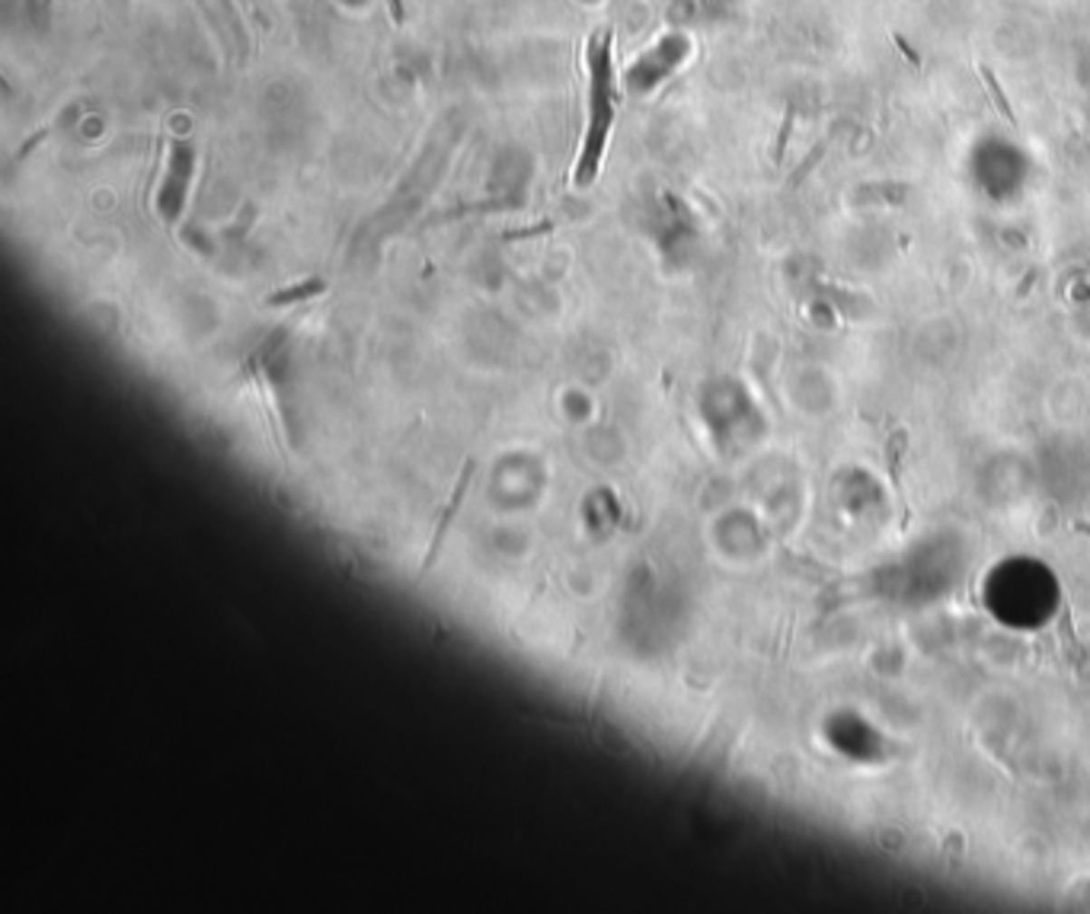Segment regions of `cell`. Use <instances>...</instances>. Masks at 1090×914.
I'll return each mask as SVG.
<instances>
[{
	"mask_svg": "<svg viewBox=\"0 0 1090 914\" xmlns=\"http://www.w3.org/2000/svg\"><path fill=\"white\" fill-rule=\"evenodd\" d=\"M585 68H589V122L579 144L576 169H573V186L589 189L595 183L602 157L608 148L611 125H614L617 106V77H614V45L608 33H595L585 45Z\"/></svg>",
	"mask_w": 1090,
	"mask_h": 914,
	"instance_id": "1",
	"label": "cell"
},
{
	"mask_svg": "<svg viewBox=\"0 0 1090 914\" xmlns=\"http://www.w3.org/2000/svg\"><path fill=\"white\" fill-rule=\"evenodd\" d=\"M688 52H691V42L684 39V35H665L650 52L640 54L637 62L630 64L627 74H623V83H627V90L633 96H646L688 58Z\"/></svg>",
	"mask_w": 1090,
	"mask_h": 914,
	"instance_id": "2",
	"label": "cell"
},
{
	"mask_svg": "<svg viewBox=\"0 0 1090 914\" xmlns=\"http://www.w3.org/2000/svg\"><path fill=\"white\" fill-rule=\"evenodd\" d=\"M192 167H196V148L186 138H173L169 141L167 173H163V183L157 189V211H160V217L167 224H177L179 215H183Z\"/></svg>",
	"mask_w": 1090,
	"mask_h": 914,
	"instance_id": "3",
	"label": "cell"
},
{
	"mask_svg": "<svg viewBox=\"0 0 1090 914\" xmlns=\"http://www.w3.org/2000/svg\"><path fill=\"white\" fill-rule=\"evenodd\" d=\"M1058 640H1062V646H1065V656H1068V662L1075 665L1077 671H1084V675H1090V649L1081 643V640L1075 637V623H1071V611H1068V604H1065V608H1062V621H1058Z\"/></svg>",
	"mask_w": 1090,
	"mask_h": 914,
	"instance_id": "4",
	"label": "cell"
},
{
	"mask_svg": "<svg viewBox=\"0 0 1090 914\" xmlns=\"http://www.w3.org/2000/svg\"><path fill=\"white\" fill-rule=\"evenodd\" d=\"M979 77H982L985 90H989V96H991V106H995L998 112H1001V116L1008 119L1010 125H1017V112H1014V106H1010V100H1008V96H1004V90H1001V83H998L995 71H991L989 64H982V68H979Z\"/></svg>",
	"mask_w": 1090,
	"mask_h": 914,
	"instance_id": "5",
	"label": "cell"
}]
</instances>
